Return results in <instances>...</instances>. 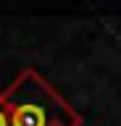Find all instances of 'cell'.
Here are the masks:
<instances>
[{
    "mask_svg": "<svg viewBox=\"0 0 121 126\" xmlns=\"http://www.w3.org/2000/svg\"><path fill=\"white\" fill-rule=\"evenodd\" d=\"M0 126H11V118H8V102H5V92H0Z\"/></svg>",
    "mask_w": 121,
    "mask_h": 126,
    "instance_id": "2",
    "label": "cell"
},
{
    "mask_svg": "<svg viewBox=\"0 0 121 126\" xmlns=\"http://www.w3.org/2000/svg\"><path fill=\"white\" fill-rule=\"evenodd\" d=\"M11 126H82V116L37 74L24 68L5 89Z\"/></svg>",
    "mask_w": 121,
    "mask_h": 126,
    "instance_id": "1",
    "label": "cell"
}]
</instances>
